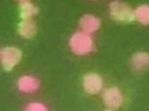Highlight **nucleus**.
I'll list each match as a JSON object with an SVG mask.
<instances>
[{"label": "nucleus", "instance_id": "nucleus-12", "mask_svg": "<svg viewBox=\"0 0 149 111\" xmlns=\"http://www.w3.org/2000/svg\"><path fill=\"white\" fill-rule=\"evenodd\" d=\"M24 111H48L47 107L40 102H33L25 106Z\"/></svg>", "mask_w": 149, "mask_h": 111}, {"label": "nucleus", "instance_id": "nucleus-14", "mask_svg": "<svg viewBox=\"0 0 149 111\" xmlns=\"http://www.w3.org/2000/svg\"><path fill=\"white\" fill-rule=\"evenodd\" d=\"M104 111H116V109H112V108H107L106 107V109H105V110Z\"/></svg>", "mask_w": 149, "mask_h": 111}, {"label": "nucleus", "instance_id": "nucleus-8", "mask_svg": "<svg viewBox=\"0 0 149 111\" xmlns=\"http://www.w3.org/2000/svg\"><path fill=\"white\" fill-rule=\"evenodd\" d=\"M130 67L134 72H144L149 69V53L136 51L130 58Z\"/></svg>", "mask_w": 149, "mask_h": 111}, {"label": "nucleus", "instance_id": "nucleus-3", "mask_svg": "<svg viewBox=\"0 0 149 111\" xmlns=\"http://www.w3.org/2000/svg\"><path fill=\"white\" fill-rule=\"evenodd\" d=\"M22 58V51L15 46H8L1 50L0 61L1 65L6 70L10 71L19 64Z\"/></svg>", "mask_w": 149, "mask_h": 111}, {"label": "nucleus", "instance_id": "nucleus-6", "mask_svg": "<svg viewBox=\"0 0 149 111\" xmlns=\"http://www.w3.org/2000/svg\"><path fill=\"white\" fill-rule=\"evenodd\" d=\"M79 26L82 32H85L89 35L95 34L101 27V20L96 15L85 14L79 20Z\"/></svg>", "mask_w": 149, "mask_h": 111}, {"label": "nucleus", "instance_id": "nucleus-9", "mask_svg": "<svg viewBox=\"0 0 149 111\" xmlns=\"http://www.w3.org/2000/svg\"><path fill=\"white\" fill-rule=\"evenodd\" d=\"M18 34L23 39H32L37 34V24L33 19L22 20L18 24Z\"/></svg>", "mask_w": 149, "mask_h": 111}, {"label": "nucleus", "instance_id": "nucleus-7", "mask_svg": "<svg viewBox=\"0 0 149 111\" xmlns=\"http://www.w3.org/2000/svg\"><path fill=\"white\" fill-rule=\"evenodd\" d=\"M40 87V82L34 76L31 74H25L22 76L17 81V88L19 91L23 93H33L36 92Z\"/></svg>", "mask_w": 149, "mask_h": 111}, {"label": "nucleus", "instance_id": "nucleus-11", "mask_svg": "<svg viewBox=\"0 0 149 111\" xmlns=\"http://www.w3.org/2000/svg\"><path fill=\"white\" fill-rule=\"evenodd\" d=\"M19 12H20V17L22 20H29V19H33V17L36 16L39 10L34 3L29 1V2L20 3Z\"/></svg>", "mask_w": 149, "mask_h": 111}, {"label": "nucleus", "instance_id": "nucleus-4", "mask_svg": "<svg viewBox=\"0 0 149 111\" xmlns=\"http://www.w3.org/2000/svg\"><path fill=\"white\" fill-rule=\"evenodd\" d=\"M102 101L107 108L119 109L124 103V95L117 86H110L102 91Z\"/></svg>", "mask_w": 149, "mask_h": 111}, {"label": "nucleus", "instance_id": "nucleus-10", "mask_svg": "<svg viewBox=\"0 0 149 111\" xmlns=\"http://www.w3.org/2000/svg\"><path fill=\"white\" fill-rule=\"evenodd\" d=\"M133 17L134 20L141 25H149V4L142 3L133 8Z\"/></svg>", "mask_w": 149, "mask_h": 111}, {"label": "nucleus", "instance_id": "nucleus-5", "mask_svg": "<svg viewBox=\"0 0 149 111\" xmlns=\"http://www.w3.org/2000/svg\"><path fill=\"white\" fill-rule=\"evenodd\" d=\"M83 89L88 94H98L104 87L103 78L97 72H88L82 80Z\"/></svg>", "mask_w": 149, "mask_h": 111}, {"label": "nucleus", "instance_id": "nucleus-13", "mask_svg": "<svg viewBox=\"0 0 149 111\" xmlns=\"http://www.w3.org/2000/svg\"><path fill=\"white\" fill-rule=\"evenodd\" d=\"M17 1H19L20 3H23V2H29L31 0H17Z\"/></svg>", "mask_w": 149, "mask_h": 111}, {"label": "nucleus", "instance_id": "nucleus-2", "mask_svg": "<svg viewBox=\"0 0 149 111\" xmlns=\"http://www.w3.org/2000/svg\"><path fill=\"white\" fill-rule=\"evenodd\" d=\"M109 16L112 20L121 23H129L134 20L133 8L126 2L120 0H113L110 2L108 8Z\"/></svg>", "mask_w": 149, "mask_h": 111}, {"label": "nucleus", "instance_id": "nucleus-15", "mask_svg": "<svg viewBox=\"0 0 149 111\" xmlns=\"http://www.w3.org/2000/svg\"><path fill=\"white\" fill-rule=\"evenodd\" d=\"M1 50H2V49H1V48H0V55H1Z\"/></svg>", "mask_w": 149, "mask_h": 111}, {"label": "nucleus", "instance_id": "nucleus-1", "mask_svg": "<svg viewBox=\"0 0 149 111\" xmlns=\"http://www.w3.org/2000/svg\"><path fill=\"white\" fill-rule=\"evenodd\" d=\"M68 46L72 53L77 56H86L93 53L95 49V41L91 35L79 31L70 36Z\"/></svg>", "mask_w": 149, "mask_h": 111}]
</instances>
